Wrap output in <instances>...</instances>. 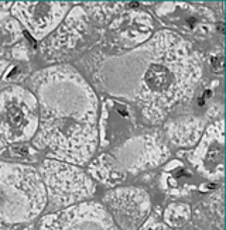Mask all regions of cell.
Returning <instances> with one entry per match:
<instances>
[{"mask_svg": "<svg viewBox=\"0 0 226 230\" xmlns=\"http://www.w3.org/2000/svg\"><path fill=\"white\" fill-rule=\"evenodd\" d=\"M10 119L14 120V122H19V120H21V113L19 112V109L13 107L10 110Z\"/></svg>", "mask_w": 226, "mask_h": 230, "instance_id": "cell-2", "label": "cell"}, {"mask_svg": "<svg viewBox=\"0 0 226 230\" xmlns=\"http://www.w3.org/2000/svg\"><path fill=\"white\" fill-rule=\"evenodd\" d=\"M212 66L215 68V71H220L223 66V58L222 55H219V57L216 58H212Z\"/></svg>", "mask_w": 226, "mask_h": 230, "instance_id": "cell-1", "label": "cell"}]
</instances>
